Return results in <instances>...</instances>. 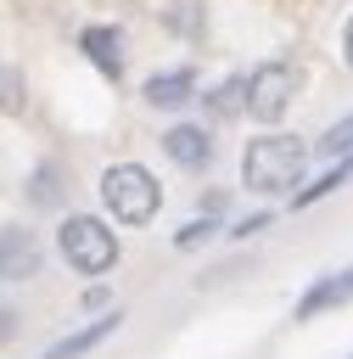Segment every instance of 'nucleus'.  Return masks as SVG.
Returning a JSON list of instances; mask_svg holds the SVG:
<instances>
[{"label":"nucleus","mask_w":353,"mask_h":359,"mask_svg":"<svg viewBox=\"0 0 353 359\" xmlns=\"http://www.w3.org/2000/svg\"><path fill=\"white\" fill-rule=\"evenodd\" d=\"M303 163H308L303 140H291V135H258L241 151V180H247V191L275 196V191H291L303 180Z\"/></svg>","instance_id":"1"},{"label":"nucleus","mask_w":353,"mask_h":359,"mask_svg":"<svg viewBox=\"0 0 353 359\" xmlns=\"http://www.w3.org/2000/svg\"><path fill=\"white\" fill-rule=\"evenodd\" d=\"M101 202H106V213L118 224H146L162 208V191H157V180L140 163H112L101 174Z\"/></svg>","instance_id":"2"},{"label":"nucleus","mask_w":353,"mask_h":359,"mask_svg":"<svg viewBox=\"0 0 353 359\" xmlns=\"http://www.w3.org/2000/svg\"><path fill=\"white\" fill-rule=\"evenodd\" d=\"M56 247H62V258H67L78 275H106V269L118 264V236H112L101 219H90V213H73V219H62V230H56Z\"/></svg>","instance_id":"3"},{"label":"nucleus","mask_w":353,"mask_h":359,"mask_svg":"<svg viewBox=\"0 0 353 359\" xmlns=\"http://www.w3.org/2000/svg\"><path fill=\"white\" fill-rule=\"evenodd\" d=\"M291 90H297V73L286 62H263V67H252V101H247V112L263 118V123H275L286 112Z\"/></svg>","instance_id":"4"},{"label":"nucleus","mask_w":353,"mask_h":359,"mask_svg":"<svg viewBox=\"0 0 353 359\" xmlns=\"http://www.w3.org/2000/svg\"><path fill=\"white\" fill-rule=\"evenodd\" d=\"M342 303H353V264L347 269H336V275H319L303 297H297V320H314V314H325V309H342Z\"/></svg>","instance_id":"5"},{"label":"nucleus","mask_w":353,"mask_h":359,"mask_svg":"<svg viewBox=\"0 0 353 359\" xmlns=\"http://www.w3.org/2000/svg\"><path fill=\"white\" fill-rule=\"evenodd\" d=\"M162 151H168L179 168H207V163H213V140H207L202 123H174V129L162 135Z\"/></svg>","instance_id":"6"},{"label":"nucleus","mask_w":353,"mask_h":359,"mask_svg":"<svg viewBox=\"0 0 353 359\" xmlns=\"http://www.w3.org/2000/svg\"><path fill=\"white\" fill-rule=\"evenodd\" d=\"M191 95H196V73H191V67H168V73H151V79H146V101L162 107V112L185 107Z\"/></svg>","instance_id":"7"},{"label":"nucleus","mask_w":353,"mask_h":359,"mask_svg":"<svg viewBox=\"0 0 353 359\" xmlns=\"http://www.w3.org/2000/svg\"><path fill=\"white\" fill-rule=\"evenodd\" d=\"M78 50L95 62L101 79H112V84L123 79V50H118V34H112V28H84V34H78Z\"/></svg>","instance_id":"8"},{"label":"nucleus","mask_w":353,"mask_h":359,"mask_svg":"<svg viewBox=\"0 0 353 359\" xmlns=\"http://www.w3.org/2000/svg\"><path fill=\"white\" fill-rule=\"evenodd\" d=\"M0 269H6V280H28L39 269V252H34L28 230H17V224L0 230Z\"/></svg>","instance_id":"9"},{"label":"nucleus","mask_w":353,"mask_h":359,"mask_svg":"<svg viewBox=\"0 0 353 359\" xmlns=\"http://www.w3.org/2000/svg\"><path fill=\"white\" fill-rule=\"evenodd\" d=\"M118 320H123V314L112 309V314H101V320H90L84 331H73V337H62V342H50V348H45L39 359H78V353H90L95 342H106V337L118 331Z\"/></svg>","instance_id":"10"},{"label":"nucleus","mask_w":353,"mask_h":359,"mask_svg":"<svg viewBox=\"0 0 353 359\" xmlns=\"http://www.w3.org/2000/svg\"><path fill=\"white\" fill-rule=\"evenodd\" d=\"M247 101H252V79L230 73V79H224V84H219V90L207 95V112H213V118H230V112H241Z\"/></svg>","instance_id":"11"},{"label":"nucleus","mask_w":353,"mask_h":359,"mask_svg":"<svg viewBox=\"0 0 353 359\" xmlns=\"http://www.w3.org/2000/svg\"><path fill=\"white\" fill-rule=\"evenodd\" d=\"M347 180H353V157H342L336 168H325L319 180H308L303 191H291V208H308V202H319V196H331V191H336V185H347Z\"/></svg>","instance_id":"12"},{"label":"nucleus","mask_w":353,"mask_h":359,"mask_svg":"<svg viewBox=\"0 0 353 359\" xmlns=\"http://www.w3.org/2000/svg\"><path fill=\"white\" fill-rule=\"evenodd\" d=\"M314 151H319V157H336V163H342V157H353V112H347V118H336V123L319 135V146H314Z\"/></svg>","instance_id":"13"},{"label":"nucleus","mask_w":353,"mask_h":359,"mask_svg":"<svg viewBox=\"0 0 353 359\" xmlns=\"http://www.w3.org/2000/svg\"><path fill=\"white\" fill-rule=\"evenodd\" d=\"M202 236H213V213H202V219H191V224H179V236H174V247H196Z\"/></svg>","instance_id":"14"},{"label":"nucleus","mask_w":353,"mask_h":359,"mask_svg":"<svg viewBox=\"0 0 353 359\" xmlns=\"http://www.w3.org/2000/svg\"><path fill=\"white\" fill-rule=\"evenodd\" d=\"M263 224H269V213H252V219H241L230 236H252V230H263Z\"/></svg>","instance_id":"15"},{"label":"nucleus","mask_w":353,"mask_h":359,"mask_svg":"<svg viewBox=\"0 0 353 359\" xmlns=\"http://www.w3.org/2000/svg\"><path fill=\"white\" fill-rule=\"evenodd\" d=\"M342 56H347V67H353V17H347V34H342Z\"/></svg>","instance_id":"16"}]
</instances>
